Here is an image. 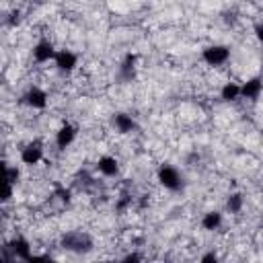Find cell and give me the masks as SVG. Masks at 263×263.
<instances>
[{"label": "cell", "instance_id": "cell-14", "mask_svg": "<svg viewBox=\"0 0 263 263\" xmlns=\"http://www.w3.org/2000/svg\"><path fill=\"white\" fill-rule=\"evenodd\" d=\"M220 97H222L224 101H236V99L240 97V86H238L236 82H226V84L222 86V90H220Z\"/></svg>", "mask_w": 263, "mask_h": 263}, {"label": "cell", "instance_id": "cell-13", "mask_svg": "<svg viewBox=\"0 0 263 263\" xmlns=\"http://www.w3.org/2000/svg\"><path fill=\"white\" fill-rule=\"evenodd\" d=\"M220 224H222V214H220V212H208V214H203V218H201V226H203L205 230H216Z\"/></svg>", "mask_w": 263, "mask_h": 263}, {"label": "cell", "instance_id": "cell-6", "mask_svg": "<svg viewBox=\"0 0 263 263\" xmlns=\"http://www.w3.org/2000/svg\"><path fill=\"white\" fill-rule=\"evenodd\" d=\"M43 158V148L39 142H31L21 150V160L25 164H37Z\"/></svg>", "mask_w": 263, "mask_h": 263}, {"label": "cell", "instance_id": "cell-8", "mask_svg": "<svg viewBox=\"0 0 263 263\" xmlns=\"http://www.w3.org/2000/svg\"><path fill=\"white\" fill-rule=\"evenodd\" d=\"M261 92H263V80H261V78H251V80H247V82L240 86V97L251 99V101L259 99Z\"/></svg>", "mask_w": 263, "mask_h": 263}, {"label": "cell", "instance_id": "cell-10", "mask_svg": "<svg viewBox=\"0 0 263 263\" xmlns=\"http://www.w3.org/2000/svg\"><path fill=\"white\" fill-rule=\"evenodd\" d=\"M99 171L105 175V177H115L119 173V162L115 156H101L99 162H97Z\"/></svg>", "mask_w": 263, "mask_h": 263}, {"label": "cell", "instance_id": "cell-16", "mask_svg": "<svg viewBox=\"0 0 263 263\" xmlns=\"http://www.w3.org/2000/svg\"><path fill=\"white\" fill-rule=\"evenodd\" d=\"M226 208H228V212H232V214L240 212V210H242V195H240V193H232V195L228 197V201H226Z\"/></svg>", "mask_w": 263, "mask_h": 263}, {"label": "cell", "instance_id": "cell-3", "mask_svg": "<svg viewBox=\"0 0 263 263\" xmlns=\"http://www.w3.org/2000/svg\"><path fill=\"white\" fill-rule=\"evenodd\" d=\"M230 58V49L226 45H210L203 49V62L210 66H222L224 62H228Z\"/></svg>", "mask_w": 263, "mask_h": 263}, {"label": "cell", "instance_id": "cell-1", "mask_svg": "<svg viewBox=\"0 0 263 263\" xmlns=\"http://www.w3.org/2000/svg\"><path fill=\"white\" fill-rule=\"evenodd\" d=\"M90 247H92V240L84 232H68L62 236V249H66V251L86 253V251H90Z\"/></svg>", "mask_w": 263, "mask_h": 263}, {"label": "cell", "instance_id": "cell-9", "mask_svg": "<svg viewBox=\"0 0 263 263\" xmlns=\"http://www.w3.org/2000/svg\"><path fill=\"white\" fill-rule=\"evenodd\" d=\"M74 138H76V127L70 125V123H66V125H62V127L58 129V134H55V144H58V148H68V146L74 142Z\"/></svg>", "mask_w": 263, "mask_h": 263}, {"label": "cell", "instance_id": "cell-7", "mask_svg": "<svg viewBox=\"0 0 263 263\" xmlns=\"http://www.w3.org/2000/svg\"><path fill=\"white\" fill-rule=\"evenodd\" d=\"M55 53H58V51L53 49V43L47 41V39L39 41V43L33 47V58H35L37 62H49V60L55 58Z\"/></svg>", "mask_w": 263, "mask_h": 263}, {"label": "cell", "instance_id": "cell-19", "mask_svg": "<svg viewBox=\"0 0 263 263\" xmlns=\"http://www.w3.org/2000/svg\"><path fill=\"white\" fill-rule=\"evenodd\" d=\"M255 35H257L259 43H263V25H257V27H255Z\"/></svg>", "mask_w": 263, "mask_h": 263}, {"label": "cell", "instance_id": "cell-21", "mask_svg": "<svg viewBox=\"0 0 263 263\" xmlns=\"http://www.w3.org/2000/svg\"><path fill=\"white\" fill-rule=\"evenodd\" d=\"M216 259H218V257H216V253H208V255H203V257H201V261H205V263H208V261H216Z\"/></svg>", "mask_w": 263, "mask_h": 263}, {"label": "cell", "instance_id": "cell-17", "mask_svg": "<svg viewBox=\"0 0 263 263\" xmlns=\"http://www.w3.org/2000/svg\"><path fill=\"white\" fill-rule=\"evenodd\" d=\"M18 177H21V171H18V168H14V166H6V181L16 183Z\"/></svg>", "mask_w": 263, "mask_h": 263}, {"label": "cell", "instance_id": "cell-2", "mask_svg": "<svg viewBox=\"0 0 263 263\" xmlns=\"http://www.w3.org/2000/svg\"><path fill=\"white\" fill-rule=\"evenodd\" d=\"M158 183H160L162 187L175 191V189L181 187V175H179V171H177L175 166L162 164V166L158 168Z\"/></svg>", "mask_w": 263, "mask_h": 263}, {"label": "cell", "instance_id": "cell-5", "mask_svg": "<svg viewBox=\"0 0 263 263\" xmlns=\"http://www.w3.org/2000/svg\"><path fill=\"white\" fill-rule=\"evenodd\" d=\"M23 101H25L29 107H33V109H43V107L47 105V92L41 90L39 86H33V88H29V90L25 92Z\"/></svg>", "mask_w": 263, "mask_h": 263}, {"label": "cell", "instance_id": "cell-12", "mask_svg": "<svg viewBox=\"0 0 263 263\" xmlns=\"http://www.w3.org/2000/svg\"><path fill=\"white\" fill-rule=\"evenodd\" d=\"M113 125H115V129H117L119 134H129V132L136 127V121H134L129 115H125V113H117V115L113 117Z\"/></svg>", "mask_w": 263, "mask_h": 263}, {"label": "cell", "instance_id": "cell-20", "mask_svg": "<svg viewBox=\"0 0 263 263\" xmlns=\"http://www.w3.org/2000/svg\"><path fill=\"white\" fill-rule=\"evenodd\" d=\"M123 261H140V255L129 253V255H125V257H123Z\"/></svg>", "mask_w": 263, "mask_h": 263}, {"label": "cell", "instance_id": "cell-18", "mask_svg": "<svg viewBox=\"0 0 263 263\" xmlns=\"http://www.w3.org/2000/svg\"><path fill=\"white\" fill-rule=\"evenodd\" d=\"M12 185H14V183L6 181V185H4V197H2V201H8V199L12 197Z\"/></svg>", "mask_w": 263, "mask_h": 263}, {"label": "cell", "instance_id": "cell-15", "mask_svg": "<svg viewBox=\"0 0 263 263\" xmlns=\"http://www.w3.org/2000/svg\"><path fill=\"white\" fill-rule=\"evenodd\" d=\"M10 247H12V251H14L16 257H21V259H31L29 242H27L25 238H14V240L10 242Z\"/></svg>", "mask_w": 263, "mask_h": 263}, {"label": "cell", "instance_id": "cell-11", "mask_svg": "<svg viewBox=\"0 0 263 263\" xmlns=\"http://www.w3.org/2000/svg\"><path fill=\"white\" fill-rule=\"evenodd\" d=\"M136 62H138V55L136 53H127L121 62V78L123 80H132L136 76Z\"/></svg>", "mask_w": 263, "mask_h": 263}, {"label": "cell", "instance_id": "cell-4", "mask_svg": "<svg viewBox=\"0 0 263 263\" xmlns=\"http://www.w3.org/2000/svg\"><path fill=\"white\" fill-rule=\"evenodd\" d=\"M53 62H55L58 70H62V72H70V70H74V68H76L78 58H76V53H72L70 49H60V51L55 53Z\"/></svg>", "mask_w": 263, "mask_h": 263}]
</instances>
